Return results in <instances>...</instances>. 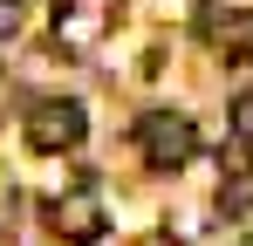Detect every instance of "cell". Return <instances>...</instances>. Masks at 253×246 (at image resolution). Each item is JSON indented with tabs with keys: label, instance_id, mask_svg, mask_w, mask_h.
<instances>
[{
	"label": "cell",
	"instance_id": "1",
	"mask_svg": "<svg viewBox=\"0 0 253 246\" xmlns=\"http://www.w3.org/2000/svg\"><path fill=\"white\" fill-rule=\"evenodd\" d=\"M137 151H144V164H158V171H178V164L199 151V130H192V117H178V110H158V117L137 123Z\"/></svg>",
	"mask_w": 253,
	"mask_h": 246
},
{
	"label": "cell",
	"instance_id": "2",
	"mask_svg": "<svg viewBox=\"0 0 253 246\" xmlns=\"http://www.w3.org/2000/svg\"><path fill=\"white\" fill-rule=\"evenodd\" d=\"M83 130H89V117H83V103H69V96H48V103L28 110V144L35 151H76Z\"/></svg>",
	"mask_w": 253,
	"mask_h": 246
},
{
	"label": "cell",
	"instance_id": "3",
	"mask_svg": "<svg viewBox=\"0 0 253 246\" xmlns=\"http://www.w3.org/2000/svg\"><path fill=\"white\" fill-rule=\"evenodd\" d=\"M48 226H55L62 240H76V246L103 240V205H96V192H69V199H55V205H48Z\"/></svg>",
	"mask_w": 253,
	"mask_h": 246
}]
</instances>
